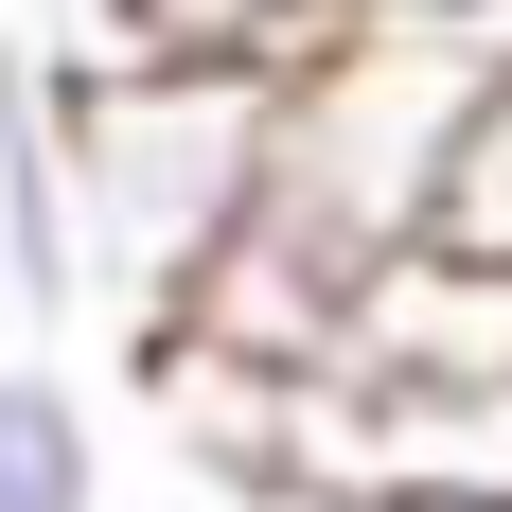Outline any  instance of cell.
I'll use <instances>...</instances> for the list:
<instances>
[{
    "label": "cell",
    "instance_id": "obj_1",
    "mask_svg": "<svg viewBox=\"0 0 512 512\" xmlns=\"http://www.w3.org/2000/svg\"><path fill=\"white\" fill-rule=\"evenodd\" d=\"M53 124H71V230H89V301L124 336L212 283V248L265 212V159H283V71L265 53H89L53 71Z\"/></svg>",
    "mask_w": 512,
    "mask_h": 512
},
{
    "label": "cell",
    "instance_id": "obj_3",
    "mask_svg": "<svg viewBox=\"0 0 512 512\" xmlns=\"http://www.w3.org/2000/svg\"><path fill=\"white\" fill-rule=\"evenodd\" d=\"M336 0H89V53H318Z\"/></svg>",
    "mask_w": 512,
    "mask_h": 512
},
{
    "label": "cell",
    "instance_id": "obj_4",
    "mask_svg": "<svg viewBox=\"0 0 512 512\" xmlns=\"http://www.w3.org/2000/svg\"><path fill=\"white\" fill-rule=\"evenodd\" d=\"M424 248H460V265H512V36H495V71H477L460 142H442V195H424Z\"/></svg>",
    "mask_w": 512,
    "mask_h": 512
},
{
    "label": "cell",
    "instance_id": "obj_5",
    "mask_svg": "<svg viewBox=\"0 0 512 512\" xmlns=\"http://www.w3.org/2000/svg\"><path fill=\"white\" fill-rule=\"evenodd\" d=\"M283 512H301V495H283ZM354 512H512V495H354Z\"/></svg>",
    "mask_w": 512,
    "mask_h": 512
},
{
    "label": "cell",
    "instance_id": "obj_7",
    "mask_svg": "<svg viewBox=\"0 0 512 512\" xmlns=\"http://www.w3.org/2000/svg\"><path fill=\"white\" fill-rule=\"evenodd\" d=\"M477 18H512V0H477Z\"/></svg>",
    "mask_w": 512,
    "mask_h": 512
},
{
    "label": "cell",
    "instance_id": "obj_6",
    "mask_svg": "<svg viewBox=\"0 0 512 512\" xmlns=\"http://www.w3.org/2000/svg\"><path fill=\"white\" fill-rule=\"evenodd\" d=\"M0 336H36V301H18V248H0Z\"/></svg>",
    "mask_w": 512,
    "mask_h": 512
},
{
    "label": "cell",
    "instance_id": "obj_2",
    "mask_svg": "<svg viewBox=\"0 0 512 512\" xmlns=\"http://www.w3.org/2000/svg\"><path fill=\"white\" fill-rule=\"evenodd\" d=\"M0 512H106V442H89V389L0 336Z\"/></svg>",
    "mask_w": 512,
    "mask_h": 512
}]
</instances>
